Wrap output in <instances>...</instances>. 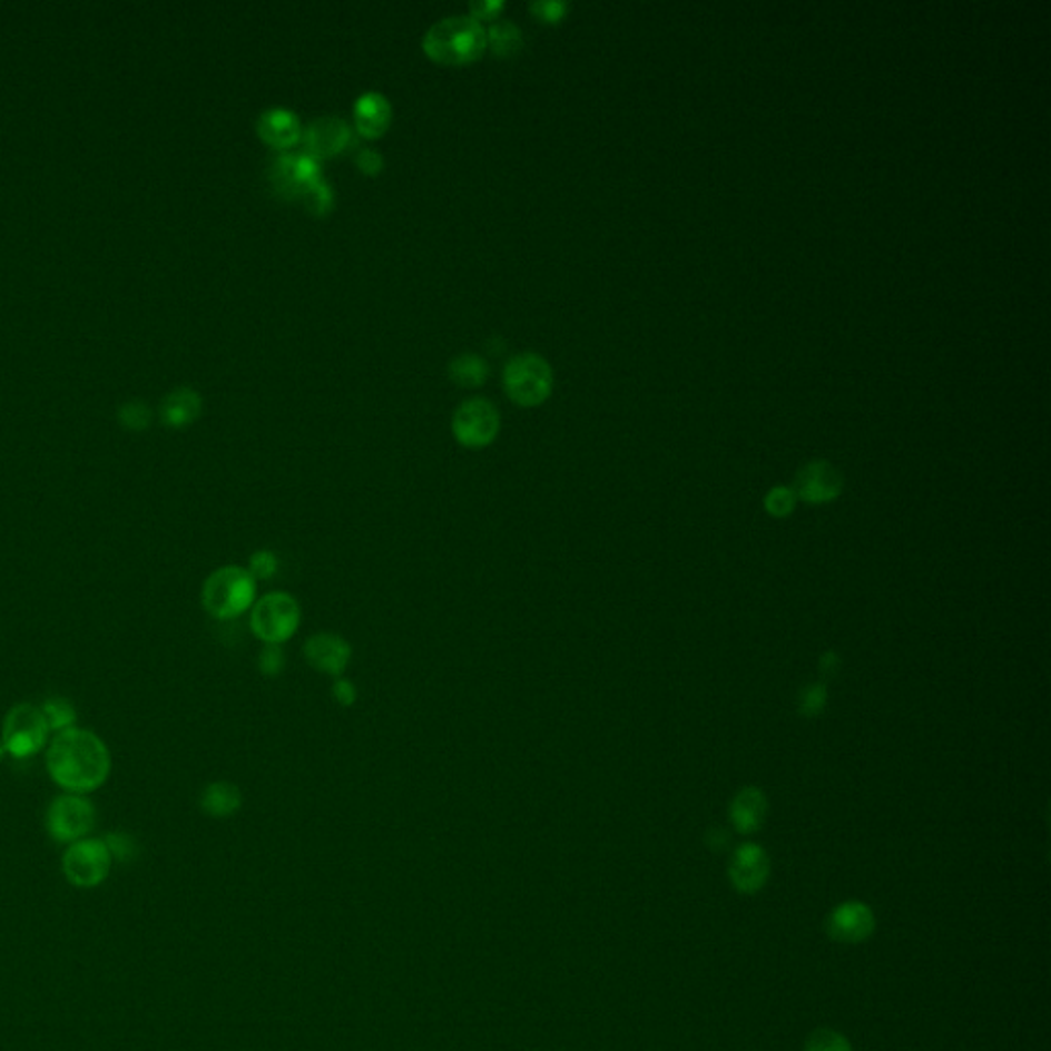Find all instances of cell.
Returning <instances> with one entry per match:
<instances>
[{"instance_id":"3957f363","label":"cell","mask_w":1051,"mask_h":1051,"mask_svg":"<svg viewBox=\"0 0 1051 1051\" xmlns=\"http://www.w3.org/2000/svg\"><path fill=\"white\" fill-rule=\"evenodd\" d=\"M257 581L247 567L224 566L214 569L202 583V606L210 617L230 620L255 605Z\"/></svg>"},{"instance_id":"5bb4252c","label":"cell","mask_w":1051,"mask_h":1051,"mask_svg":"<svg viewBox=\"0 0 1051 1051\" xmlns=\"http://www.w3.org/2000/svg\"><path fill=\"white\" fill-rule=\"evenodd\" d=\"M795 495L809 503H828L842 491V474L826 460H814L797 474Z\"/></svg>"},{"instance_id":"e575fe53","label":"cell","mask_w":1051,"mask_h":1051,"mask_svg":"<svg viewBox=\"0 0 1051 1051\" xmlns=\"http://www.w3.org/2000/svg\"><path fill=\"white\" fill-rule=\"evenodd\" d=\"M355 163H357V167H360L362 171L369 173V175H374V173H379L382 169L381 155L374 153V150H370V148L362 150V153L357 155V158H355Z\"/></svg>"},{"instance_id":"cb8c5ba5","label":"cell","mask_w":1051,"mask_h":1051,"mask_svg":"<svg viewBox=\"0 0 1051 1051\" xmlns=\"http://www.w3.org/2000/svg\"><path fill=\"white\" fill-rule=\"evenodd\" d=\"M805 1051H853V1048L838 1031L817 1029L807 1039Z\"/></svg>"},{"instance_id":"52a82bcc","label":"cell","mask_w":1051,"mask_h":1051,"mask_svg":"<svg viewBox=\"0 0 1051 1051\" xmlns=\"http://www.w3.org/2000/svg\"><path fill=\"white\" fill-rule=\"evenodd\" d=\"M46 829L50 838L58 844H72V842L89 838L95 824H97V809L87 795H75V793H62L53 797L52 803L46 809Z\"/></svg>"},{"instance_id":"603a6c76","label":"cell","mask_w":1051,"mask_h":1051,"mask_svg":"<svg viewBox=\"0 0 1051 1051\" xmlns=\"http://www.w3.org/2000/svg\"><path fill=\"white\" fill-rule=\"evenodd\" d=\"M41 713L48 721V727L53 734L58 731H65L68 727H75L77 725V710L72 707L70 700H66L62 697H50L46 698L40 705Z\"/></svg>"},{"instance_id":"ba28073f","label":"cell","mask_w":1051,"mask_h":1051,"mask_svg":"<svg viewBox=\"0 0 1051 1051\" xmlns=\"http://www.w3.org/2000/svg\"><path fill=\"white\" fill-rule=\"evenodd\" d=\"M505 393L513 403L522 407H534L552 391V370L539 354H520L513 357L503 372Z\"/></svg>"},{"instance_id":"5b68a950","label":"cell","mask_w":1051,"mask_h":1051,"mask_svg":"<svg viewBox=\"0 0 1051 1051\" xmlns=\"http://www.w3.org/2000/svg\"><path fill=\"white\" fill-rule=\"evenodd\" d=\"M52 731L41 713L40 705L19 703L7 710L0 729V741L11 758L26 760L48 748Z\"/></svg>"},{"instance_id":"9a60e30c","label":"cell","mask_w":1051,"mask_h":1051,"mask_svg":"<svg viewBox=\"0 0 1051 1051\" xmlns=\"http://www.w3.org/2000/svg\"><path fill=\"white\" fill-rule=\"evenodd\" d=\"M352 143L350 126L340 118H318L304 131V145L313 158H327L343 153Z\"/></svg>"},{"instance_id":"2e32d148","label":"cell","mask_w":1051,"mask_h":1051,"mask_svg":"<svg viewBox=\"0 0 1051 1051\" xmlns=\"http://www.w3.org/2000/svg\"><path fill=\"white\" fill-rule=\"evenodd\" d=\"M257 131L263 143L274 148H289L301 140L303 128L294 111L276 107L262 114V118L257 121Z\"/></svg>"},{"instance_id":"d6986e66","label":"cell","mask_w":1051,"mask_h":1051,"mask_svg":"<svg viewBox=\"0 0 1051 1051\" xmlns=\"http://www.w3.org/2000/svg\"><path fill=\"white\" fill-rule=\"evenodd\" d=\"M240 805L243 793L235 783L228 780H212L199 795V807L210 817H230L237 814Z\"/></svg>"},{"instance_id":"8fae6325","label":"cell","mask_w":1051,"mask_h":1051,"mask_svg":"<svg viewBox=\"0 0 1051 1051\" xmlns=\"http://www.w3.org/2000/svg\"><path fill=\"white\" fill-rule=\"evenodd\" d=\"M304 657L313 670L327 674L333 678L343 676L347 670L350 659L354 656V649L347 639H343L337 632L323 631L311 635L304 641Z\"/></svg>"},{"instance_id":"1f68e13d","label":"cell","mask_w":1051,"mask_h":1051,"mask_svg":"<svg viewBox=\"0 0 1051 1051\" xmlns=\"http://www.w3.org/2000/svg\"><path fill=\"white\" fill-rule=\"evenodd\" d=\"M331 697H333V700H335L337 705H342V707H352L355 703V698H357V688H355V684L352 682V680L340 676V678H335L333 684H331Z\"/></svg>"},{"instance_id":"30bf717a","label":"cell","mask_w":1051,"mask_h":1051,"mask_svg":"<svg viewBox=\"0 0 1051 1051\" xmlns=\"http://www.w3.org/2000/svg\"><path fill=\"white\" fill-rule=\"evenodd\" d=\"M269 179L279 196L301 199L304 191L323 177L316 158L311 155H284L272 163Z\"/></svg>"},{"instance_id":"d4e9b609","label":"cell","mask_w":1051,"mask_h":1051,"mask_svg":"<svg viewBox=\"0 0 1051 1051\" xmlns=\"http://www.w3.org/2000/svg\"><path fill=\"white\" fill-rule=\"evenodd\" d=\"M301 202H303L304 206L313 212V214L323 216V214H327V212L331 210V206H333V191H331V187L321 179V181H316L315 185H311V187L304 191Z\"/></svg>"},{"instance_id":"e0dca14e","label":"cell","mask_w":1051,"mask_h":1051,"mask_svg":"<svg viewBox=\"0 0 1051 1051\" xmlns=\"http://www.w3.org/2000/svg\"><path fill=\"white\" fill-rule=\"evenodd\" d=\"M355 128L366 138H379L391 124V104L381 92H364L354 106Z\"/></svg>"},{"instance_id":"d6a6232c","label":"cell","mask_w":1051,"mask_h":1051,"mask_svg":"<svg viewBox=\"0 0 1051 1051\" xmlns=\"http://www.w3.org/2000/svg\"><path fill=\"white\" fill-rule=\"evenodd\" d=\"M530 11L537 14L542 21H559L567 11L566 2H557V0H540V2H532L530 4Z\"/></svg>"},{"instance_id":"83f0119b","label":"cell","mask_w":1051,"mask_h":1051,"mask_svg":"<svg viewBox=\"0 0 1051 1051\" xmlns=\"http://www.w3.org/2000/svg\"><path fill=\"white\" fill-rule=\"evenodd\" d=\"M286 668V654L282 645L265 644L259 654V671L267 678H276Z\"/></svg>"},{"instance_id":"4316f807","label":"cell","mask_w":1051,"mask_h":1051,"mask_svg":"<svg viewBox=\"0 0 1051 1051\" xmlns=\"http://www.w3.org/2000/svg\"><path fill=\"white\" fill-rule=\"evenodd\" d=\"M795 501H797V495H795L793 489H788V487H775V489L766 495L764 505H766V512L773 513L776 518H785V515L793 512Z\"/></svg>"},{"instance_id":"f1b7e54d","label":"cell","mask_w":1051,"mask_h":1051,"mask_svg":"<svg viewBox=\"0 0 1051 1051\" xmlns=\"http://www.w3.org/2000/svg\"><path fill=\"white\" fill-rule=\"evenodd\" d=\"M119 421L128 428V430H145L150 423V409L146 407L145 403H128L124 407L119 409Z\"/></svg>"},{"instance_id":"ac0fdd59","label":"cell","mask_w":1051,"mask_h":1051,"mask_svg":"<svg viewBox=\"0 0 1051 1051\" xmlns=\"http://www.w3.org/2000/svg\"><path fill=\"white\" fill-rule=\"evenodd\" d=\"M766 809H768V803L760 788H744L737 793L736 799L731 803V822L737 832L754 834L763 828Z\"/></svg>"},{"instance_id":"7c38bea8","label":"cell","mask_w":1051,"mask_h":1051,"mask_svg":"<svg viewBox=\"0 0 1051 1051\" xmlns=\"http://www.w3.org/2000/svg\"><path fill=\"white\" fill-rule=\"evenodd\" d=\"M828 934L838 943H863L875 931V914L863 902H844L828 916Z\"/></svg>"},{"instance_id":"7402d4cb","label":"cell","mask_w":1051,"mask_h":1051,"mask_svg":"<svg viewBox=\"0 0 1051 1051\" xmlns=\"http://www.w3.org/2000/svg\"><path fill=\"white\" fill-rule=\"evenodd\" d=\"M487 46H491L498 56L508 58L522 50L524 38H522L520 27L513 26L510 21H500L487 31Z\"/></svg>"},{"instance_id":"4dcf8cb0","label":"cell","mask_w":1051,"mask_h":1051,"mask_svg":"<svg viewBox=\"0 0 1051 1051\" xmlns=\"http://www.w3.org/2000/svg\"><path fill=\"white\" fill-rule=\"evenodd\" d=\"M826 707V688L822 684H814L805 688L802 698H799V710L805 717H815Z\"/></svg>"},{"instance_id":"8992f818","label":"cell","mask_w":1051,"mask_h":1051,"mask_svg":"<svg viewBox=\"0 0 1051 1051\" xmlns=\"http://www.w3.org/2000/svg\"><path fill=\"white\" fill-rule=\"evenodd\" d=\"M114 867V856L104 838H82L66 846L62 873L77 890H95L106 883Z\"/></svg>"},{"instance_id":"9c48e42d","label":"cell","mask_w":1051,"mask_h":1051,"mask_svg":"<svg viewBox=\"0 0 1051 1051\" xmlns=\"http://www.w3.org/2000/svg\"><path fill=\"white\" fill-rule=\"evenodd\" d=\"M500 413L487 399L464 401L452 418L454 438L466 448L489 446L500 434Z\"/></svg>"},{"instance_id":"f546056e","label":"cell","mask_w":1051,"mask_h":1051,"mask_svg":"<svg viewBox=\"0 0 1051 1051\" xmlns=\"http://www.w3.org/2000/svg\"><path fill=\"white\" fill-rule=\"evenodd\" d=\"M104 841H106L107 848H109V853L114 856V861H119V863L134 861L136 854H138L136 842L131 841L130 836H126V834H109Z\"/></svg>"},{"instance_id":"6da1fadb","label":"cell","mask_w":1051,"mask_h":1051,"mask_svg":"<svg viewBox=\"0 0 1051 1051\" xmlns=\"http://www.w3.org/2000/svg\"><path fill=\"white\" fill-rule=\"evenodd\" d=\"M46 770L65 793L89 795L106 785L111 773V752L91 729L75 725L50 737Z\"/></svg>"},{"instance_id":"7a4b0ae2","label":"cell","mask_w":1051,"mask_h":1051,"mask_svg":"<svg viewBox=\"0 0 1051 1051\" xmlns=\"http://www.w3.org/2000/svg\"><path fill=\"white\" fill-rule=\"evenodd\" d=\"M423 50L440 65H471L485 53V27L466 14L446 17L428 29Z\"/></svg>"},{"instance_id":"484cf974","label":"cell","mask_w":1051,"mask_h":1051,"mask_svg":"<svg viewBox=\"0 0 1051 1051\" xmlns=\"http://www.w3.org/2000/svg\"><path fill=\"white\" fill-rule=\"evenodd\" d=\"M277 567H279V559H277L276 552L269 551V549H259V551L251 554L247 571L255 578V581L257 579L265 581V579H272L276 576Z\"/></svg>"},{"instance_id":"44dd1931","label":"cell","mask_w":1051,"mask_h":1051,"mask_svg":"<svg viewBox=\"0 0 1051 1051\" xmlns=\"http://www.w3.org/2000/svg\"><path fill=\"white\" fill-rule=\"evenodd\" d=\"M485 360L474 354H462L450 362V379L462 386H479L487 381Z\"/></svg>"},{"instance_id":"ffe728a7","label":"cell","mask_w":1051,"mask_h":1051,"mask_svg":"<svg viewBox=\"0 0 1051 1051\" xmlns=\"http://www.w3.org/2000/svg\"><path fill=\"white\" fill-rule=\"evenodd\" d=\"M199 411H202L199 394L191 389H177L171 394H167V399L163 401L160 415L167 425L185 428L191 421H196Z\"/></svg>"},{"instance_id":"836d02e7","label":"cell","mask_w":1051,"mask_h":1051,"mask_svg":"<svg viewBox=\"0 0 1051 1051\" xmlns=\"http://www.w3.org/2000/svg\"><path fill=\"white\" fill-rule=\"evenodd\" d=\"M503 9V2L500 0H479V2H473L471 4V14L473 19H493L495 14L500 13Z\"/></svg>"},{"instance_id":"4fadbf2b","label":"cell","mask_w":1051,"mask_h":1051,"mask_svg":"<svg viewBox=\"0 0 1051 1051\" xmlns=\"http://www.w3.org/2000/svg\"><path fill=\"white\" fill-rule=\"evenodd\" d=\"M770 875V861L758 844H744L737 848L729 863V880L737 892L756 894Z\"/></svg>"},{"instance_id":"277c9868","label":"cell","mask_w":1051,"mask_h":1051,"mask_svg":"<svg viewBox=\"0 0 1051 1051\" xmlns=\"http://www.w3.org/2000/svg\"><path fill=\"white\" fill-rule=\"evenodd\" d=\"M303 620V608L294 593L274 590L251 606V631L263 644L282 645L294 637Z\"/></svg>"},{"instance_id":"d590c367","label":"cell","mask_w":1051,"mask_h":1051,"mask_svg":"<svg viewBox=\"0 0 1051 1051\" xmlns=\"http://www.w3.org/2000/svg\"><path fill=\"white\" fill-rule=\"evenodd\" d=\"M4 756H9V752L4 748V744L0 741V760H4Z\"/></svg>"}]
</instances>
